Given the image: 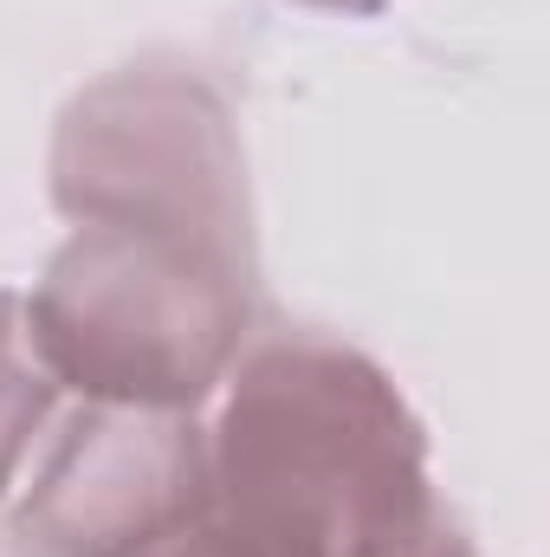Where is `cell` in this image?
Masks as SVG:
<instances>
[{
  "instance_id": "6da1fadb",
  "label": "cell",
  "mask_w": 550,
  "mask_h": 557,
  "mask_svg": "<svg viewBox=\"0 0 550 557\" xmlns=\"http://www.w3.org/2000/svg\"><path fill=\"white\" fill-rule=\"evenodd\" d=\"M214 493L260 557H421L440 539L421 428L350 350H260L221 416Z\"/></svg>"
},
{
  "instance_id": "7a4b0ae2",
  "label": "cell",
  "mask_w": 550,
  "mask_h": 557,
  "mask_svg": "<svg viewBox=\"0 0 550 557\" xmlns=\"http://www.w3.org/2000/svg\"><path fill=\"white\" fill-rule=\"evenodd\" d=\"M247 292L227 240L85 221L26 298V331L52 383L111 409H188L227 370Z\"/></svg>"
},
{
  "instance_id": "3957f363",
  "label": "cell",
  "mask_w": 550,
  "mask_h": 557,
  "mask_svg": "<svg viewBox=\"0 0 550 557\" xmlns=\"http://www.w3.org/2000/svg\"><path fill=\"white\" fill-rule=\"evenodd\" d=\"M208 447L175 409H104L39 473L20 532L59 557H142L208 512Z\"/></svg>"
},
{
  "instance_id": "277c9868",
  "label": "cell",
  "mask_w": 550,
  "mask_h": 557,
  "mask_svg": "<svg viewBox=\"0 0 550 557\" xmlns=\"http://www.w3.org/2000/svg\"><path fill=\"white\" fill-rule=\"evenodd\" d=\"M59 201L78 221H142L227 240L234 162L221 117L188 85H111L98 91L59 156Z\"/></svg>"
},
{
  "instance_id": "5b68a950",
  "label": "cell",
  "mask_w": 550,
  "mask_h": 557,
  "mask_svg": "<svg viewBox=\"0 0 550 557\" xmlns=\"http://www.w3.org/2000/svg\"><path fill=\"white\" fill-rule=\"evenodd\" d=\"M52 389H59V383H52V370H46L39 350H33L26 305L0 292V493H7V480H13V467H20V454H26V441H33V428L52 409Z\"/></svg>"
},
{
  "instance_id": "8992f818",
  "label": "cell",
  "mask_w": 550,
  "mask_h": 557,
  "mask_svg": "<svg viewBox=\"0 0 550 557\" xmlns=\"http://www.w3.org/2000/svg\"><path fill=\"white\" fill-rule=\"evenodd\" d=\"M162 557H260V552H253V545H240L234 532H195V539L182 532V545H175V552H162Z\"/></svg>"
},
{
  "instance_id": "52a82bcc",
  "label": "cell",
  "mask_w": 550,
  "mask_h": 557,
  "mask_svg": "<svg viewBox=\"0 0 550 557\" xmlns=\"http://www.w3.org/2000/svg\"><path fill=\"white\" fill-rule=\"evenodd\" d=\"M311 7H343V13H363V7H376V0H311Z\"/></svg>"
}]
</instances>
